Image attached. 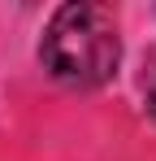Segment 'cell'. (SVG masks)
<instances>
[{
    "label": "cell",
    "instance_id": "cell-1",
    "mask_svg": "<svg viewBox=\"0 0 156 161\" xmlns=\"http://www.w3.org/2000/svg\"><path fill=\"white\" fill-rule=\"evenodd\" d=\"M39 61L65 87H78V92L104 87L122 65V35H117L113 9L96 0L61 4L44 26Z\"/></svg>",
    "mask_w": 156,
    "mask_h": 161
},
{
    "label": "cell",
    "instance_id": "cell-2",
    "mask_svg": "<svg viewBox=\"0 0 156 161\" xmlns=\"http://www.w3.org/2000/svg\"><path fill=\"white\" fill-rule=\"evenodd\" d=\"M143 109L156 122V48L148 53V65H143Z\"/></svg>",
    "mask_w": 156,
    "mask_h": 161
}]
</instances>
